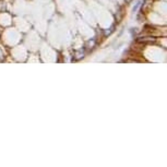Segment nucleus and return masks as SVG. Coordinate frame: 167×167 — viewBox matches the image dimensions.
Instances as JSON below:
<instances>
[{
  "label": "nucleus",
  "mask_w": 167,
  "mask_h": 167,
  "mask_svg": "<svg viewBox=\"0 0 167 167\" xmlns=\"http://www.w3.org/2000/svg\"><path fill=\"white\" fill-rule=\"evenodd\" d=\"M155 39L154 37H150V36H147V37H141V38H138L137 39V42L138 43H153V42H155Z\"/></svg>",
  "instance_id": "1"
}]
</instances>
